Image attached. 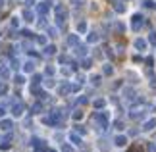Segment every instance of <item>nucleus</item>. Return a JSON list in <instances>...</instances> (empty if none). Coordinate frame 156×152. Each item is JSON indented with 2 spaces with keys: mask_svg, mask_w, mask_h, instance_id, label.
<instances>
[{
  "mask_svg": "<svg viewBox=\"0 0 156 152\" xmlns=\"http://www.w3.org/2000/svg\"><path fill=\"white\" fill-rule=\"evenodd\" d=\"M77 44H79V35H68V46L75 48Z\"/></svg>",
  "mask_w": 156,
  "mask_h": 152,
  "instance_id": "dca6fc26",
  "label": "nucleus"
},
{
  "mask_svg": "<svg viewBox=\"0 0 156 152\" xmlns=\"http://www.w3.org/2000/svg\"><path fill=\"white\" fill-rule=\"evenodd\" d=\"M148 112V106H131L129 110V118L131 119H139V118H145V114Z\"/></svg>",
  "mask_w": 156,
  "mask_h": 152,
  "instance_id": "f03ea898",
  "label": "nucleus"
},
{
  "mask_svg": "<svg viewBox=\"0 0 156 152\" xmlns=\"http://www.w3.org/2000/svg\"><path fill=\"white\" fill-rule=\"evenodd\" d=\"M114 144L119 147V148L125 147V144H127V137H125V135H116V137H114Z\"/></svg>",
  "mask_w": 156,
  "mask_h": 152,
  "instance_id": "1a4fd4ad",
  "label": "nucleus"
},
{
  "mask_svg": "<svg viewBox=\"0 0 156 152\" xmlns=\"http://www.w3.org/2000/svg\"><path fill=\"white\" fill-rule=\"evenodd\" d=\"M2 6H4V0H0V8H2Z\"/></svg>",
  "mask_w": 156,
  "mask_h": 152,
  "instance_id": "603ef678",
  "label": "nucleus"
},
{
  "mask_svg": "<svg viewBox=\"0 0 156 152\" xmlns=\"http://www.w3.org/2000/svg\"><path fill=\"white\" fill-rule=\"evenodd\" d=\"M102 73H104V75H112V73H114V68H112L110 64H104V68H102Z\"/></svg>",
  "mask_w": 156,
  "mask_h": 152,
  "instance_id": "a878e982",
  "label": "nucleus"
},
{
  "mask_svg": "<svg viewBox=\"0 0 156 152\" xmlns=\"http://www.w3.org/2000/svg\"><path fill=\"white\" fill-rule=\"evenodd\" d=\"M154 127H156V118H151V119H147L145 123H143V127H141V129L145 131V133H148V131H152Z\"/></svg>",
  "mask_w": 156,
  "mask_h": 152,
  "instance_id": "6e6552de",
  "label": "nucleus"
},
{
  "mask_svg": "<svg viewBox=\"0 0 156 152\" xmlns=\"http://www.w3.org/2000/svg\"><path fill=\"white\" fill-rule=\"evenodd\" d=\"M69 141L73 143V144H77V147H81L83 144V139H81V135L77 131H73V133H69Z\"/></svg>",
  "mask_w": 156,
  "mask_h": 152,
  "instance_id": "9d476101",
  "label": "nucleus"
},
{
  "mask_svg": "<svg viewBox=\"0 0 156 152\" xmlns=\"http://www.w3.org/2000/svg\"><path fill=\"white\" fill-rule=\"evenodd\" d=\"M98 41H100V35H98L97 31H93V33L87 35V42H89V44H97Z\"/></svg>",
  "mask_w": 156,
  "mask_h": 152,
  "instance_id": "ddd939ff",
  "label": "nucleus"
},
{
  "mask_svg": "<svg viewBox=\"0 0 156 152\" xmlns=\"http://www.w3.org/2000/svg\"><path fill=\"white\" fill-rule=\"evenodd\" d=\"M114 127H116L118 131H122V129H123V121H116V123H114Z\"/></svg>",
  "mask_w": 156,
  "mask_h": 152,
  "instance_id": "a18cd8bd",
  "label": "nucleus"
},
{
  "mask_svg": "<svg viewBox=\"0 0 156 152\" xmlns=\"http://www.w3.org/2000/svg\"><path fill=\"white\" fill-rule=\"evenodd\" d=\"M133 44H135V48H137V50H147V44H148V41H145V39H135V42H133Z\"/></svg>",
  "mask_w": 156,
  "mask_h": 152,
  "instance_id": "9b49d317",
  "label": "nucleus"
},
{
  "mask_svg": "<svg viewBox=\"0 0 156 152\" xmlns=\"http://www.w3.org/2000/svg\"><path fill=\"white\" fill-rule=\"evenodd\" d=\"M141 27H143V16L135 14L133 17H131V29H133V31H139Z\"/></svg>",
  "mask_w": 156,
  "mask_h": 152,
  "instance_id": "423d86ee",
  "label": "nucleus"
},
{
  "mask_svg": "<svg viewBox=\"0 0 156 152\" xmlns=\"http://www.w3.org/2000/svg\"><path fill=\"white\" fill-rule=\"evenodd\" d=\"M77 33H79V35L87 33V23L85 21H79V23H77Z\"/></svg>",
  "mask_w": 156,
  "mask_h": 152,
  "instance_id": "b1692460",
  "label": "nucleus"
},
{
  "mask_svg": "<svg viewBox=\"0 0 156 152\" xmlns=\"http://www.w3.org/2000/svg\"><path fill=\"white\" fill-rule=\"evenodd\" d=\"M93 123L97 125L98 131H104L108 127V112H97L93 115Z\"/></svg>",
  "mask_w": 156,
  "mask_h": 152,
  "instance_id": "f257e3e1",
  "label": "nucleus"
},
{
  "mask_svg": "<svg viewBox=\"0 0 156 152\" xmlns=\"http://www.w3.org/2000/svg\"><path fill=\"white\" fill-rule=\"evenodd\" d=\"M10 23H12V27H17V25H20V17H16V16H14Z\"/></svg>",
  "mask_w": 156,
  "mask_h": 152,
  "instance_id": "a19ab883",
  "label": "nucleus"
},
{
  "mask_svg": "<svg viewBox=\"0 0 156 152\" xmlns=\"http://www.w3.org/2000/svg\"><path fill=\"white\" fill-rule=\"evenodd\" d=\"M73 69H75V68H62V75H69V73H73Z\"/></svg>",
  "mask_w": 156,
  "mask_h": 152,
  "instance_id": "e433bc0d",
  "label": "nucleus"
},
{
  "mask_svg": "<svg viewBox=\"0 0 156 152\" xmlns=\"http://www.w3.org/2000/svg\"><path fill=\"white\" fill-rule=\"evenodd\" d=\"M43 110H44L43 102H35V104L31 106V114H43Z\"/></svg>",
  "mask_w": 156,
  "mask_h": 152,
  "instance_id": "a211bd4d",
  "label": "nucleus"
},
{
  "mask_svg": "<svg viewBox=\"0 0 156 152\" xmlns=\"http://www.w3.org/2000/svg\"><path fill=\"white\" fill-rule=\"evenodd\" d=\"M23 71H25V73H35V62L33 60H27V62L23 64Z\"/></svg>",
  "mask_w": 156,
  "mask_h": 152,
  "instance_id": "2eb2a0df",
  "label": "nucleus"
},
{
  "mask_svg": "<svg viewBox=\"0 0 156 152\" xmlns=\"http://www.w3.org/2000/svg\"><path fill=\"white\" fill-rule=\"evenodd\" d=\"M46 33H48V37H58V29L56 27H46Z\"/></svg>",
  "mask_w": 156,
  "mask_h": 152,
  "instance_id": "bb28decb",
  "label": "nucleus"
},
{
  "mask_svg": "<svg viewBox=\"0 0 156 152\" xmlns=\"http://www.w3.org/2000/svg\"><path fill=\"white\" fill-rule=\"evenodd\" d=\"M44 73H46V75H48V77H52V75H54V68H52V65H46V69H44Z\"/></svg>",
  "mask_w": 156,
  "mask_h": 152,
  "instance_id": "c9c22d12",
  "label": "nucleus"
},
{
  "mask_svg": "<svg viewBox=\"0 0 156 152\" xmlns=\"http://www.w3.org/2000/svg\"><path fill=\"white\" fill-rule=\"evenodd\" d=\"M12 68H14V69L20 68V60H17V58H12Z\"/></svg>",
  "mask_w": 156,
  "mask_h": 152,
  "instance_id": "79ce46f5",
  "label": "nucleus"
},
{
  "mask_svg": "<svg viewBox=\"0 0 156 152\" xmlns=\"http://www.w3.org/2000/svg\"><path fill=\"white\" fill-rule=\"evenodd\" d=\"M43 54H44V56H54V54H56V46H54V44H46Z\"/></svg>",
  "mask_w": 156,
  "mask_h": 152,
  "instance_id": "6ab92c4d",
  "label": "nucleus"
},
{
  "mask_svg": "<svg viewBox=\"0 0 156 152\" xmlns=\"http://www.w3.org/2000/svg\"><path fill=\"white\" fill-rule=\"evenodd\" d=\"M91 83L93 85H100V75H93L91 77Z\"/></svg>",
  "mask_w": 156,
  "mask_h": 152,
  "instance_id": "4c0bfd02",
  "label": "nucleus"
},
{
  "mask_svg": "<svg viewBox=\"0 0 156 152\" xmlns=\"http://www.w3.org/2000/svg\"><path fill=\"white\" fill-rule=\"evenodd\" d=\"M0 77H10V68H6V65H0Z\"/></svg>",
  "mask_w": 156,
  "mask_h": 152,
  "instance_id": "cd10ccee",
  "label": "nucleus"
},
{
  "mask_svg": "<svg viewBox=\"0 0 156 152\" xmlns=\"http://www.w3.org/2000/svg\"><path fill=\"white\" fill-rule=\"evenodd\" d=\"M4 114H6V110H4V108H2V106H0V119H2V118H4Z\"/></svg>",
  "mask_w": 156,
  "mask_h": 152,
  "instance_id": "3c124183",
  "label": "nucleus"
},
{
  "mask_svg": "<svg viewBox=\"0 0 156 152\" xmlns=\"http://www.w3.org/2000/svg\"><path fill=\"white\" fill-rule=\"evenodd\" d=\"M31 144L35 147L33 152H46V150H48V147H46V141H43V139H33Z\"/></svg>",
  "mask_w": 156,
  "mask_h": 152,
  "instance_id": "39448f33",
  "label": "nucleus"
},
{
  "mask_svg": "<svg viewBox=\"0 0 156 152\" xmlns=\"http://www.w3.org/2000/svg\"><path fill=\"white\" fill-rule=\"evenodd\" d=\"M25 4H27V8H31V6L35 4V0H25Z\"/></svg>",
  "mask_w": 156,
  "mask_h": 152,
  "instance_id": "8fccbe9b",
  "label": "nucleus"
},
{
  "mask_svg": "<svg viewBox=\"0 0 156 152\" xmlns=\"http://www.w3.org/2000/svg\"><path fill=\"white\" fill-rule=\"evenodd\" d=\"M114 10H116L118 14H123V12H125V4L123 2H116V4H114Z\"/></svg>",
  "mask_w": 156,
  "mask_h": 152,
  "instance_id": "393cba45",
  "label": "nucleus"
},
{
  "mask_svg": "<svg viewBox=\"0 0 156 152\" xmlns=\"http://www.w3.org/2000/svg\"><path fill=\"white\" fill-rule=\"evenodd\" d=\"M147 152H156V143H148L147 144Z\"/></svg>",
  "mask_w": 156,
  "mask_h": 152,
  "instance_id": "f704fd0d",
  "label": "nucleus"
},
{
  "mask_svg": "<svg viewBox=\"0 0 156 152\" xmlns=\"http://www.w3.org/2000/svg\"><path fill=\"white\" fill-rule=\"evenodd\" d=\"M44 87L52 89V87H54V79H46V81H44Z\"/></svg>",
  "mask_w": 156,
  "mask_h": 152,
  "instance_id": "c03bdc74",
  "label": "nucleus"
},
{
  "mask_svg": "<svg viewBox=\"0 0 156 152\" xmlns=\"http://www.w3.org/2000/svg\"><path fill=\"white\" fill-rule=\"evenodd\" d=\"M35 41H37V44H41V46H46V37H44V35H39Z\"/></svg>",
  "mask_w": 156,
  "mask_h": 152,
  "instance_id": "c85d7f7f",
  "label": "nucleus"
},
{
  "mask_svg": "<svg viewBox=\"0 0 156 152\" xmlns=\"http://www.w3.org/2000/svg\"><path fill=\"white\" fill-rule=\"evenodd\" d=\"M148 42H151V44H154V46H156V31H152L151 35H148Z\"/></svg>",
  "mask_w": 156,
  "mask_h": 152,
  "instance_id": "2f4dec72",
  "label": "nucleus"
},
{
  "mask_svg": "<svg viewBox=\"0 0 156 152\" xmlns=\"http://www.w3.org/2000/svg\"><path fill=\"white\" fill-rule=\"evenodd\" d=\"M23 21H25V23H33V21H35V14H33L29 8L23 10Z\"/></svg>",
  "mask_w": 156,
  "mask_h": 152,
  "instance_id": "f8f14e48",
  "label": "nucleus"
},
{
  "mask_svg": "<svg viewBox=\"0 0 156 152\" xmlns=\"http://www.w3.org/2000/svg\"><path fill=\"white\" fill-rule=\"evenodd\" d=\"M41 81H43L41 75H33V85H41Z\"/></svg>",
  "mask_w": 156,
  "mask_h": 152,
  "instance_id": "ea45409f",
  "label": "nucleus"
},
{
  "mask_svg": "<svg viewBox=\"0 0 156 152\" xmlns=\"http://www.w3.org/2000/svg\"><path fill=\"white\" fill-rule=\"evenodd\" d=\"M87 102V96H79V98H77V104H85Z\"/></svg>",
  "mask_w": 156,
  "mask_h": 152,
  "instance_id": "de8ad7c7",
  "label": "nucleus"
},
{
  "mask_svg": "<svg viewBox=\"0 0 156 152\" xmlns=\"http://www.w3.org/2000/svg\"><path fill=\"white\" fill-rule=\"evenodd\" d=\"M12 127H14V121L12 119H2L0 121V129L2 131H12Z\"/></svg>",
  "mask_w": 156,
  "mask_h": 152,
  "instance_id": "4468645a",
  "label": "nucleus"
},
{
  "mask_svg": "<svg viewBox=\"0 0 156 152\" xmlns=\"http://www.w3.org/2000/svg\"><path fill=\"white\" fill-rule=\"evenodd\" d=\"M10 112H12V115H14V118H21V115H23V112H25V106H23V102H20V100H14V102H12V108H10Z\"/></svg>",
  "mask_w": 156,
  "mask_h": 152,
  "instance_id": "20e7f679",
  "label": "nucleus"
},
{
  "mask_svg": "<svg viewBox=\"0 0 156 152\" xmlns=\"http://www.w3.org/2000/svg\"><path fill=\"white\" fill-rule=\"evenodd\" d=\"M123 96H125V98H127V100H133V98H135V90L131 89V87L123 89Z\"/></svg>",
  "mask_w": 156,
  "mask_h": 152,
  "instance_id": "aec40b11",
  "label": "nucleus"
},
{
  "mask_svg": "<svg viewBox=\"0 0 156 152\" xmlns=\"http://www.w3.org/2000/svg\"><path fill=\"white\" fill-rule=\"evenodd\" d=\"M91 65H93V60L91 58H83L81 60V68L83 69H91Z\"/></svg>",
  "mask_w": 156,
  "mask_h": 152,
  "instance_id": "4be33fe9",
  "label": "nucleus"
},
{
  "mask_svg": "<svg viewBox=\"0 0 156 152\" xmlns=\"http://www.w3.org/2000/svg\"><path fill=\"white\" fill-rule=\"evenodd\" d=\"M14 81H16L17 85H23V83H25V77H23V75H16V77H14Z\"/></svg>",
  "mask_w": 156,
  "mask_h": 152,
  "instance_id": "473e14b6",
  "label": "nucleus"
},
{
  "mask_svg": "<svg viewBox=\"0 0 156 152\" xmlns=\"http://www.w3.org/2000/svg\"><path fill=\"white\" fill-rule=\"evenodd\" d=\"M75 131L79 133V135H85V133H87V129H85L83 125H75Z\"/></svg>",
  "mask_w": 156,
  "mask_h": 152,
  "instance_id": "72a5a7b5",
  "label": "nucleus"
},
{
  "mask_svg": "<svg viewBox=\"0 0 156 152\" xmlns=\"http://www.w3.org/2000/svg\"><path fill=\"white\" fill-rule=\"evenodd\" d=\"M69 93H71V85L69 83H64L62 87H60V94L66 96V94H69Z\"/></svg>",
  "mask_w": 156,
  "mask_h": 152,
  "instance_id": "412c9836",
  "label": "nucleus"
},
{
  "mask_svg": "<svg viewBox=\"0 0 156 152\" xmlns=\"http://www.w3.org/2000/svg\"><path fill=\"white\" fill-rule=\"evenodd\" d=\"M46 152H56V150H52V148H48V150H46Z\"/></svg>",
  "mask_w": 156,
  "mask_h": 152,
  "instance_id": "864d4df0",
  "label": "nucleus"
},
{
  "mask_svg": "<svg viewBox=\"0 0 156 152\" xmlns=\"http://www.w3.org/2000/svg\"><path fill=\"white\" fill-rule=\"evenodd\" d=\"M93 106L97 108V110H100V108H104V106H106V100H104V98H97V100L93 102Z\"/></svg>",
  "mask_w": 156,
  "mask_h": 152,
  "instance_id": "5701e85b",
  "label": "nucleus"
},
{
  "mask_svg": "<svg viewBox=\"0 0 156 152\" xmlns=\"http://www.w3.org/2000/svg\"><path fill=\"white\" fill-rule=\"evenodd\" d=\"M123 29H125V27H123V23H116V31H119V33H122Z\"/></svg>",
  "mask_w": 156,
  "mask_h": 152,
  "instance_id": "09e8293b",
  "label": "nucleus"
},
{
  "mask_svg": "<svg viewBox=\"0 0 156 152\" xmlns=\"http://www.w3.org/2000/svg\"><path fill=\"white\" fill-rule=\"evenodd\" d=\"M75 54H77V56H81V58H85L87 56V46L85 44H77L75 46Z\"/></svg>",
  "mask_w": 156,
  "mask_h": 152,
  "instance_id": "f3484780",
  "label": "nucleus"
},
{
  "mask_svg": "<svg viewBox=\"0 0 156 152\" xmlns=\"http://www.w3.org/2000/svg\"><path fill=\"white\" fill-rule=\"evenodd\" d=\"M62 152H75V148L71 147V144H68V143H64V144H62Z\"/></svg>",
  "mask_w": 156,
  "mask_h": 152,
  "instance_id": "7c9ffc66",
  "label": "nucleus"
},
{
  "mask_svg": "<svg viewBox=\"0 0 156 152\" xmlns=\"http://www.w3.org/2000/svg\"><path fill=\"white\" fill-rule=\"evenodd\" d=\"M71 118H73L75 121H79V119H83V112L81 110H75L73 114H71Z\"/></svg>",
  "mask_w": 156,
  "mask_h": 152,
  "instance_id": "c756f323",
  "label": "nucleus"
},
{
  "mask_svg": "<svg viewBox=\"0 0 156 152\" xmlns=\"http://www.w3.org/2000/svg\"><path fill=\"white\" fill-rule=\"evenodd\" d=\"M50 0H44V2H41L39 6H37V12H39V14L41 16H46V14H48V10H50Z\"/></svg>",
  "mask_w": 156,
  "mask_h": 152,
  "instance_id": "0eeeda50",
  "label": "nucleus"
},
{
  "mask_svg": "<svg viewBox=\"0 0 156 152\" xmlns=\"http://www.w3.org/2000/svg\"><path fill=\"white\" fill-rule=\"evenodd\" d=\"M12 147V143H2V144H0V148H2V150H8Z\"/></svg>",
  "mask_w": 156,
  "mask_h": 152,
  "instance_id": "49530a36",
  "label": "nucleus"
},
{
  "mask_svg": "<svg viewBox=\"0 0 156 152\" xmlns=\"http://www.w3.org/2000/svg\"><path fill=\"white\" fill-rule=\"evenodd\" d=\"M71 4H73L75 8H79V6H83V4H85V0H71Z\"/></svg>",
  "mask_w": 156,
  "mask_h": 152,
  "instance_id": "37998d69",
  "label": "nucleus"
},
{
  "mask_svg": "<svg viewBox=\"0 0 156 152\" xmlns=\"http://www.w3.org/2000/svg\"><path fill=\"white\" fill-rule=\"evenodd\" d=\"M143 6H145V8H154V2H152V0H145V2H143Z\"/></svg>",
  "mask_w": 156,
  "mask_h": 152,
  "instance_id": "58836bf2",
  "label": "nucleus"
},
{
  "mask_svg": "<svg viewBox=\"0 0 156 152\" xmlns=\"http://www.w3.org/2000/svg\"><path fill=\"white\" fill-rule=\"evenodd\" d=\"M54 14H56V23L62 27L66 23V19H68V10H66L64 6H56V8H54Z\"/></svg>",
  "mask_w": 156,
  "mask_h": 152,
  "instance_id": "7ed1b4c3",
  "label": "nucleus"
}]
</instances>
